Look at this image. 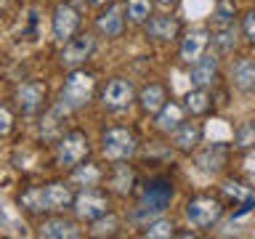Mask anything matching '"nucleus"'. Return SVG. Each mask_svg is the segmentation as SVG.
Masks as SVG:
<instances>
[{"instance_id": "473e14b6", "label": "nucleus", "mask_w": 255, "mask_h": 239, "mask_svg": "<svg viewBox=\"0 0 255 239\" xmlns=\"http://www.w3.org/2000/svg\"><path fill=\"white\" fill-rule=\"evenodd\" d=\"M13 127V117H11V112H8L5 107H0V135H5L8 130Z\"/></svg>"}, {"instance_id": "72a5a7b5", "label": "nucleus", "mask_w": 255, "mask_h": 239, "mask_svg": "<svg viewBox=\"0 0 255 239\" xmlns=\"http://www.w3.org/2000/svg\"><path fill=\"white\" fill-rule=\"evenodd\" d=\"M154 3H157V5H162V8H175V5L181 3V0H154Z\"/></svg>"}, {"instance_id": "20e7f679", "label": "nucleus", "mask_w": 255, "mask_h": 239, "mask_svg": "<svg viewBox=\"0 0 255 239\" xmlns=\"http://www.w3.org/2000/svg\"><path fill=\"white\" fill-rule=\"evenodd\" d=\"M138 151V135L130 127H109L101 135V154L109 162H128Z\"/></svg>"}, {"instance_id": "a878e982", "label": "nucleus", "mask_w": 255, "mask_h": 239, "mask_svg": "<svg viewBox=\"0 0 255 239\" xmlns=\"http://www.w3.org/2000/svg\"><path fill=\"white\" fill-rule=\"evenodd\" d=\"M133 183H135V173H133L128 165L115 162V170L109 173V186H112V191H117V194H130V191H133Z\"/></svg>"}, {"instance_id": "6e6552de", "label": "nucleus", "mask_w": 255, "mask_h": 239, "mask_svg": "<svg viewBox=\"0 0 255 239\" xmlns=\"http://www.w3.org/2000/svg\"><path fill=\"white\" fill-rule=\"evenodd\" d=\"M96 48V37L91 35V32H80V35H72L67 43H64L61 53H59V64L67 69H77L83 67V64L91 59Z\"/></svg>"}, {"instance_id": "7c9ffc66", "label": "nucleus", "mask_w": 255, "mask_h": 239, "mask_svg": "<svg viewBox=\"0 0 255 239\" xmlns=\"http://www.w3.org/2000/svg\"><path fill=\"white\" fill-rule=\"evenodd\" d=\"M72 170H75V173H72V181L83 183V186H96V183L101 181L99 167H93V165H75Z\"/></svg>"}, {"instance_id": "7ed1b4c3", "label": "nucleus", "mask_w": 255, "mask_h": 239, "mask_svg": "<svg viewBox=\"0 0 255 239\" xmlns=\"http://www.w3.org/2000/svg\"><path fill=\"white\" fill-rule=\"evenodd\" d=\"M93 91H96V77L91 72L77 67L67 75V80H64L61 93H59V104L67 112H77V109H83L85 104H91Z\"/></svg>"}, {"instance_id": "5701e85b", "label": "nucleus", "mask_w": 255, "mask_h": 239, "mask_svg": "<svg viewBox=\"0 0 255 239\" xmlns=\"http://www.w3.org/2000/svg\"><path fill=\"white\" fill-rule=\"evenodd\" d=\"M181 107L186 109V115H191V117L210 115V109H213V93H210V88H191V91L183 96Z\"/></svg>"}, {"instance_id": "412c9836", "label": "nucleus", "mask_w": 255, "mask_h": 239, "mask_svg": "<svg viewBox=\"0 0 255 239\" xmlns=\"http://www.w3.org/2000/svg\"><path fill=\"white\" fill-rule=\"evenodd\" d=\"M83 231L75 221L64 218V215H56V218H48L40 223V237L45 239H77Z\"/></svg>"}, {"instance_id": "dca6fc26", "label": "nucleus", "mask_w": 255, "mask_h": 239, "mask_svg": "<svg viewBox=\"0 0 255 239\" xmlns=\"http://www.w3.org/2000/svg\"><path fill=\"white\" fill-rule=\"evenodd\" d=\"M40 191H43V210L45 213L67 210V207H72V199H75V191H72V186L64 181L40 183Z\"/></svg>"}, {"instance_id": "c9c22d12", "label": "nucleus", "mask_w": 255, "mask_h": 239, "mask_svg": "<svg viewBox=\"0 0 255 239\" xmlns=\"http://www.w3.org/2000/svg\"><path fill=\"white\" fill-rule=\"evenodd\" d=\"M8 5V0H0V11H3V8Z\"/></svg>"}, {"instance_id": "cd10ccee", "label": "nucleus", "mask_w": 255, "mask_h": 239, "mask_svg": "<svg viewBox=\"0 0 255 239\" xmlns=\"http://www.w3.org/2000/svg\"><path fill=\"white\" fill-rule=\"evenodd\" d=\"M231 146L237 151H250L255 149V117L245 120L234 127V138H231Z\"/></svg>"}, {"instance_id": "4be33fe9", "label": "nucleus", "mask_w": 255, "mask_h": 239, "mask_svg": "<svg viewBox=\"0 0 255 239\" xmlns=\"http://www.w3.org/2000/svg\"><path fill=\"white\" fill-rule=\"evenodd\" d=\"M183 120H186V109H183L181 104H175V101H167L165 107L154 115V127L162 135H173V130L183 122Z\"/></svg>"}, {"instance_id": "a211bd4d", "label": "nucleus", "mask_w": 255, "mask_h": 239, "mask_svg": "<svg viewBox=\"0 0 255 239\" xmlns=\"http://www.w3.org/2000/svg\"><path fill=\"white\" fill-rule=\"evenodd\" d=\"M229 80L237 91L242 93H255V59L250 56H239L229 69Z\"/></svg>"}, {"instance_id": "b1692460", "label": "nucleus", "mask_w": 255, "mask_h": 239, "mask_svg": "<svg viewBox=\"0 0 255 239\" xmlns=\"http://www.w3.org/2000/svg\"><path fill=\"white\" fill-rule=\"evenodd\" d=\"M239 43V29L237 24H229V27H218L215 32H210V45L218 56H229L237 51Z\"/></svg>"}, {"instance_id": "6ab92c4d", "label": "nucleus", "mask_w": 255, "mask_h": 239, "mask_svg": "<svg viewBox=\"0 0 255 239\" xmlns=\"http://www.w3.org/2000/svg\"><path fill=\"white\" fill-rule=\"evenodd\" d=\"M135 101H138L143 115H157V112L167 104V88L162 83H146L138 93H135Z\"/></svg>"}, {"instance_id": "0eeeda50", "label": "nucleus", "mask_w": 255, "mask_h": 239, "mask_svg": "<svg viewBox=\"0 0 255 239\" xmlns=\"http://www.w3.org/2000/svg\"><path fill=\"white\" fill-rule=\"evenodd\" d=\"M221 197L226 199V205H234V210H231V218L234 221L245 218L247 213L255 210V189L247 186V183L239 181V178H226L223 181Z\"/></svg>"}, {"instance_id": "f03ea898", "label": "nucleus", "mask_w": 255, "mask_h": 239, "mask_svg": "<svg viewBox=\"0 0 255 239\" xmlns=\"http://www.w3.org/2000/svg\"><path fill=\"white\" fill-rule=\"evenodd\" d=\"M226 199L218 194H194L183 207V215H186L191 229L207 231L226 215Z\"/></svg>"}, {"instance_id": "f257e3e1", "label": "nucleus", "mask_w": 255, "mask_h": 239, "mask_svg": "<svg viewBox=\"0 0 255 239\" xmlns=\"http://www.w3.org/2000/svg\"><path fill=\"white\" fill-rule=\"evenodd\" d=\"M173 194H175V186H173L170 178H165V175H154V178H149L146 183H143L141 202L133 210L130 221L138 223V226H143V223H149L151 218L162 215L167 207H170Z\"/></svg>"}, {"instance_id": "2eb2a0df", "label": "nucleus", "mask_w": 255, "mask_h": 239, "mask_svg": "<svg viewBox=\"0 0 255 239\" xmlns=\"http://www.w3.org/2000/svg\"><path fill=\"white\" fill-rule=\"evenodd\" d=\"M173 149L181 151V154H194V149L202 143L205 138V127L197 120H183V122L173 130Z\"/></svg>"}, {"instance_id": "1a4fd4ad", "label": "nucleus", "mask_w": 255, "mask_h": 239, "mask_svg": "<svg viewBox=\"0 0 255 239\" xmlns=\"http://www.w3.org/2000/svg\"><path fill=\"white\" fill-rule=\"evenodd\" d=\"M135 101V88L128 77H112L101 91V107L107 112H123Z\"/></svg>"}, {"instance_id": "2f4dec72", "label": "nucleus", "mask_w": 255, "mask_h": 239, "mask_svg": "<svg viewBox=\"0 0 255 239\" xmlns=\"http://www.w3.org/2000/svg\"><path fill=\"white\" fill-rule=\"evenodd\" d=\"M239 35H242L250 45H255V8L245 11L242 16V24H239Z\"/></svg>"}, {"instance_id": "c756f323", "label": "nucleus", "mask_w": 255, "mask_h": 239, "mask_svg": "<svg viewBox=\"0 0 255 239\" xmlns=\"http://www.w3.org/2000/svg\"><path fill=\"white\" fill-rule=\"evenodd\" d=\"M154 13V0H125V16L133 24H143Z\"/></svg>"}, {"instance_id": "c85d7f7f", "label": "nucleus", "mask_w": 255, "mask_h": 239, "mask_svg": "<svg viewBox=\"0 0 255 239\" xmlns=\"http://www.w3.org/2000/svg\"><path fill=\"white\" fill-rule=\"evenodd\" d=\"M91 237H117L120 234V218L115 213H104L101 218L91 221V231H88Z\"/></svg>"}, {"instance_id": "aec40b11", "label": "nucleus", "mask_w": 255, "mask_h": 239, "mask_svg": "<svg viewBox=\"0 0 255 239\" xmlns=\"http://www.w3.org/2000/svg\"><path fill=\"white\" fill-rule=\"evenodd\" d=\"M96 27H99V32L109 40L120 37L125 29V5H109L107 11H101L99 19H96Z\"/></svg>"}, {"instance_id": "f8f14e48", "label": "nucleus", "mask_w": 255, "mask_h": 239, "mask_svg": "<svg viewBox=\"0 0 255 239\" xmlns=\"http://www.w3.org/2000/svg\"><path fill=\"white\" fill-rule=\"evenodd\" d=\"M229 154H231V149L226 143H205V146L199 143L194 149V165L207 175H218V173L226 170Z\"/></svg>"}, {"instance_id": "9d476101", "label": "nucleus", "mask_w": 255, "mask_h": 239, "mask_svg": "<svg viewBox=\"0 0 255 239\" xmlns=\"http://www.w3.org/2000/svg\"><path fill=\"white\" fill-rule=\"evenodd\" d=\"M141 27H143V35L149 40H154V43L181 40V19L175 13H151Z\"/></svg>"}, {"instance_id": "f3484780", "label": "nucleus", "mask_w": 255, "mask_h": 239, "mask_svg": "<svg viewBox=\"0 0 255 239\" xmlns=\"http://www.w3.org/2000/svg\"><path fill=\"white\" fill-rule=\"evenodd\" d=\"M77 27H80V13L69 3H61V5L53 8L51 29H53V37L59 40V43H67L72 35H77Z\"/></svg>"}, {"instance_id": "f704fd0d", "label": "nucleus", "mask_w": 255, "mask_h": 239, "mask_svg": "<svg viewBox=\"0 0 255 239\" xmlns=\"http://www.w3.org/2000/svg\"><path fill=\"white\" fill-rule=\"evenodd\" d=\"M88 3H91V5H96V8H101V5H107L109 0H88Z\"/></svg>"}, {"instance_id": "bb28decb", "label": "nucleus", "mask_w": 255, "mask_h": 239, "mask_svg": "<svg viewBox=\"0 0 255 239\" xmlns=\"http://www.w3.org/2000/svg\"><path fill=\"white\" fill-rule=\"evenodd\" d=\"M141 229H143L141 237H146V239H170V237H175V223L170 218H165V215L151 218L149 223H143Z\"/></svg>"}, {"instance_id": "9b49d317", "label": "nucleus", "mask_w": 255, "mask_h": 239, "mask_svg": "<svg viewBox=\"0 0 255 239\" xmlns=\"http://www.w3.org/2000/svg\"><path fill=\"white\" fill-rule=\"evenodd\" d=\"M210 48V29L207 27H191L189 32L181 35V43H178V61L191 67L197 59H202Z\"/></svg>"}, {"instance_id": "393cba45", "label": "nucleus", "mask_w": 255, "mask_h": 239, "mask_svg": "<svg viewBox=\"0 0 255 239\" xmlns=\"http://www.w3.org/2000/svg\"><path fill=\"white\" fill-rule=\"evenodd\" d=\"M237 16H239V8H237V0H215L213 11H210V27L218 29V27H229V24H237Z\"/></svg>"}, {"instance_id": "4468645a", "label": "nucleus", "mask_w": 255, "mask_h": 239, "mask_svg": "<svg viewBox=\"0 0 255 239\" xmlns=\"http://www.w3.org/2000/svg\"><path fill=\"white\" fill-rule=\"evenodd\" d=\"M45 93H48V88H45L43 80H27V83H21L16 88L13 101H16V107H19L21 115H35V112L43 109Z\"/></svg>"}, {"instance_id": "ddd939ff", "label": "nucleus", "mask_w": 255, "mask_h": 239, "mask_svg": "<svg viewBox=\"0 0 255 239\" xmlns=\"http://www.w3.org/2000/svg\"><path fill=\"white\" fill-rule=\"evenodd\" d=\"M218 77H221V56L215 51L213 53L207 51L202 59H197L189 67V83H191V88H215Z\"/></svg>"}, {"instance_id": "423d86ee", "label": "nucleus", "mask_w": 255, "mask_h": 239, "mask_svg": "<svg viewBox=\"0 0 255 239\" xmlns=\"http://www.w3.org/2000/svg\"><path fill=\"white\" fill-rule=\"evenodd\" d=\"M88 151H91L88 135L83 130H69L56 141V162L61 167H75L88 157Z\"/></svg>"}, {"instance_id": "39448f33", "label": "nucleus", "mask_w": 255, "mask_h": 239, "mask_svg": "<svg viewBox=\"0 0 255 239\" xmlns=\"http://www.w3.org/2000/svg\"><path fill=\"white\" fill-rule=\"evenodd\" d=\"M109 194L107 191H101L99 186H83L75 194V199H72V210H75V215L80 221H96L101 218L104 213H109Z\"/></svg>"}]
</instances>
